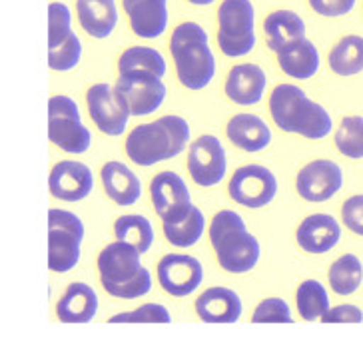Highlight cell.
<instances>
[{
    "label": "cell",
    "instance_id": "cell-1",
    "mask_svg": "<svg viewBox=\"0 0 363 363\" xmlns=\"http://www.w3.org/2000/svg\"><path fill=\"white\" fill-rule=\"evenodd\" d=\"M190 140V126L182 116H162L156 122L140 124L126 140V154L138 166H154L158 162L180 156Z\"/></svg>",
    "mask_w": 363,
    "mask_h": 363
},
{
    "label": "cell",
    "instance_id": "cell-2",
    "mask_svg": "<svg viewBox=\"0 0 363 363\" xmlns=\"http://www.w3.org/2000/svg\"><path fill=\"white\" fill-rule=\"evenodd\" d=\"M269 112L279 130L299 134L303 138L320 140L331 132V116L328 110L306 96L294 84H279L269 96Z\"/></svg>",
    "mask_w": 363,
    "mask_h": 363
},
{
    "label": "cell",
    "instance_id": "cell-3",
    "mask_svg": "<svg viewBox=\"0 0 363 363\" xmlns=\"http://www.w3.org/2000/svg\"><path fill=\"white\" fill-rule=\"evenodd\" d=\"M138 250L116 240L108 244L98 256L100 281L110 296L120 299H136L146 296L152 288V276L140 262Z\"/></svg>",
    "mask_w": 363,
    "mask_h": 363
},
{
    "label": "cell",
    "instance_id": "cell-4",
    "mask_svg": "<svg viewBox=\"0 0 363 363\" xmlns=\"http://www.w3.org/2000/svg\"><path fill=\"white\" fill-rule=\"evenodd\" d=\"M170 52L176 65L178 80L188 90H202L216 76V58L208 34L196 22H182L174 28L170 38Z\"/></svg>",
    "mask_w": 363,
    "mask_h": 363
},
{
    "label": "cell",
    "instance_id": "cell-5",
    "mask_svg": "<svg viewBox=\"0 0 363 363\" xmlns=\"http://www.w3.org/2000/svg\"><path fill=\"white\" fill-rule=\"evenodd\" d=\"M210 242L220 267L230 274H246L259 262V242L247 232L242 216L232 210H222L214 216Z\"/></svg>",
    "mask_w": 363,
    "mask_h": 363
},
{
    "label": "cell",
    "instance_id": "cell-6",
    "mask_svg": "<svg viewBox=\"0 0 363 363\" xmlns=\"http://www.w3.org/2000/svg\"><path fill=\"white\" fill-rule=\"evenodd\" d=\"M256 12L252 0H224L218 9V46L230 58H240L256 46Z\"/></svg>",
    "mask_w": 363,
    "mask_h": 363
},
{
    "label": "cell",
    "instance_id": "cell-7",
    "mask_svg": "<svg viewBox=\"0 0 363 363\" xmlns=\"http://www.w3.org/2000/svg\"><path fill=\"white\" fill-rule=\"evenodd\" d=\"M84 240L82 220L68 210L52 208L48 212V267L56 274L74 269Z\"/></svg>",
    "mask_w": 363,
    "mask_h": 363
},
{
    "label": "cell",
    "instance_id": "cell-8",
    "mask_svg": "<svg viewBox=\"0 0 363 363\" xmlns=\"http://www.w3.org/2000/svg\"><path fill=\"white\" fill-rule=\"evenodd\" d=\"M48 140L68 154H84L90 148V130L80 120V112L70 96L48 100Z\"/></svg>",
    "mask_w": 363,
    "mask_h": 363
},
{
    "label": "cell",
    "instance_id": "cell-9",
    "mask_svg": "<svg viewBox=\"0 0 363 363\" xmlns=\"http://www.w3.org/2000/svg\"><path fill=\"white\" fill-rule=\"evenodd\" d=\"M116 92L124 98L132 116H148L162 106L166 98V86L160 76L148 70H126L120 72Z\"/></svg>",
    "mask_w": 363,
    "mask_h": 363
},
{
    "label": "cell",
    "instance_id": "cell-10",
    "mask_svg": "<svg viewBox=\"0 0 363 363\" xmlns=\"http://www.w3.org/2000/svg\"><path fill=\"white\" fill-rule=\"evenodd\" d=\"M228 192L232 196L235 203H242L246 208H264L272 202L278 194V180L272 172L257 166V164H250V166H242L234 172Z\"/></svg>",
    "mask_w": 363,
    "mask_h": 363
},
{
    "label": "cell",
    "instance_id": "cell-11",
    "mask_svg": "<svg viewBox=\"0 0 363 363\" xmlns=\"http://www.w3.org/2000/svg\"><path fill=\"white\" fill-rule=\"evenodd\" d=\"M86 104L90 118L94 120L98 130L104 132L106 136H120L126 130L128 118L132 114L114 86L104 82L94 84L86 94Z\"/></svg>",
    "mask_w": 363,
    "mask_h": 363
},
{
    "label": "cell",
    "instance_id": "cell-12",
    "mask_svg": "<svg viewBox=\"0 0 363 363\" xmlns=\"http://www.w3.org/2000/svg\"><path fill=\"white\" fill-rule=\"evenodd\" d=\"M225 170H228V160L220 140L212 134L194 140L188 154V172L198 186L212 188L220 184L224 180Z\"/></svg>",
    "mask_w": 363,
    "mask_h": 363
},
{
    "label": "cell",
    "instance_id": "cell-13",
    "mask_svg": "<svg viewBox=\"0 0 363 363\" xmlns=\"http://www.w3.org/2000/svg\"><path fill=\"white\" fill-rule=\"evenodd\" d=\"M343 172L331 160H313L299 170L296 178L298 194L308 202H328L342 190Z\"/></svg>",
    "mask_w": 363,
    "mask_h": 363
},
{
    "label": "cell",
    "instance_id": "cell-14",
    "mask_svg": "<svg viewBox=\"0 0 363 363\" xmlns=\"http://www.w3.org/2000/svg\"><path fill=\"white\" fill-rule=\"evenodd\" d=\"M203 279V267L200 259L186 254H168L158 264V281L164 291L174 298L190 296L200 288Z\"/></svg>",
    "mask_w": 363,
    "mask_h": 363
},
{
    "label": "cell",
    "instance_id": "cell-15",
    "mask_svg": "<svg viewBox=\"0 0 363 363\" xmlns=\"http://www.w3.org/2000/svg\"><path fill=\"white\" fill-rule=\"evenodd\" d=\"M48 188L56 200L80 202L94 188V176L90 168L76 160L58 162L50 172Z\"/></svg>",
    "mask_w": 363,
    "mask_h": 363
},
{
    "label": "cell",
    "instance_id": "cell-16",
    "mask_svg": "<svg viewBox=\"0 0 363 363\" xmlns=\"http://www.w3.org/2000/svg\"><path fill=\"white\" fill-rule=\"evenodd\" d=\"M150 196H152V203L156 208V214L160 216L162 220L176 216L192 203L186 182L182 180L176 172L156 174L150 184Z\"/></svg>",
    "mask_w": 363,
    "mask_h": 363
},
{
    "label": "cell",
    "instance_id": "cell-17",
    "mask_svg": "<svg viewBox=\"0 0 363 363\" xmlns=\"http://www.w3.org/2000/svg\"><path fill=\"white\" fill-rule=\"evenodd\" d=\"M122 6L140 38H158L168 28V0H122Z\"/></svg>",
    "mask_w": 363,
    "mask_h": 363
},
{
    "label": "cell",
    "instance_id": "cell-18",
    "mask_svg": "<svg viewBox=\"0 0 363 363\" xmlns=\"http://www.w3.org/2000/svg\"><path fill=\"white\" fill-rule=\"evenodd\" d=\"M266 74L257 65L246 62L230 70L225 80V96L240 106H254L266 92Z\"/></svg>",
    "mask_w": 363,
    "mask_h": 363
},
{
    "label": "cell",
    "instance_id": "cell-19",
    "mask_svg": "<svg viewBox=\"0 0 363 363\" xmlns=\"http://www.w3.org/2000/svg\"><path fill=\"white\" fill-rule=\"evenodd\" d=\"M342 238V228L330 214H313L306 218L298 228L296 240L301 250L310 254H325L337 246Z\"/></svg>",
    "mask_w": 363,
    "mask_h": 363
},
{
    "label": "cell",
    "instance_id": "cell-20",
    "mask_svg": "<svg viewBox=\"0 0 363 363\" xmlns=\"http://www.w3.org/2000/svg\"><path fill=\"white\" fill-rule=\"evenodd\" d=\"M196 311L206 323H234L242 315V299L228 288H208L196 299Z\"/></svg>",
    "mask_w": 363,
    "mask_h": 363
},
{
    "label": "cell",
    "instance_id": "cell-21",
    "mask_svg": "<svg viewBox=\"0 0 363 363\" xmlns=\"http://www.w3.org/2000/svg\"><path fill=\"white\" fill-rule=\"evenodd\" d=\"M98 311V296L88 284H70L56 303V315L62 323H88Z\"/></svg>",
    "mask_w": 363,
    "mask_h": 363
},
{
    "label": "cell",
    "instance_id": "cell-22",
    "mask_svg": "<svg viewBox=\"0 0 363 363\" xmlns=\"http://www.w3.org/2000/svg\"><path fill=\"white\" fill-rule=\"evenodd\" d=\"M276 54H278L279 68L298 80H308L311 76H315L320 68V52L315 44L308 40L306 36L284 44Z\"/></svg>",
    "mask_w": 363,
    "mask_h": 363
},
{
    "label": "cell",
    "instance_id": "cell-23",
    "mask_svg": "<svg viewBox=\"0 0 363 363\" xmlns=\"http://www.w3.org/2000/svg\"><path fill=\"white\" fill-rule=\"evenodd\" d=\"M102 184L106 196L118 206H132L142 196V184L138 176L122 162H106L102 168Z\"/></svg>",
    "mask_w": 363,
    "mask_h": 363
},
{
    "label": "cell",
    "instance_id": "cell-24",
    "mask_svg": "<svg viewBox=\"0 0 363 363\" xmlns=\"http://www.w3.org/2000/svg\"><path fill=\"white\" fill-rule=\"evenodd\" d=\"M80 26L92 38H108L118 24L116 0H76Z\"/></svg>",
    "mask_w": 363,
    "mask_h": 363
},
{
    "label": "cell",
    "instance_id": "cell-25",
    "mask_svg": "<svg viewBox=\"0 0 363 363\" xmlns=\"http://www.w3.org/2000/svg\"><path fill=\"white\" fill-rule=\"evenodd\" d=\"M225 134L244 152H262L272 142V130L256 114H235L228 122Z\"/></svg>",
    "mask_w": 363,
    "mask_h": 363
},
{
    "label": "cell",
    "instance_id": "cell-26",
    "mask_svg": "<svg viewBox=\"0 0 363 363\" xmlns=\"http://www.w3.org/2000/svg\"><path fill=\"white\" fill-rule=\"evenodd\" d=\"M162 228H164L166 240L172 246L190 247L202 238L203 230H206V220H203L200 208L190 203L188 208H184L176 216L162 220Z\"/></svg>",
    "mask_w": 363,
    "mask_h": 363
},
{
    "label": "cell",
    "instance_id": "cell-27",
    "mask_svg": "<svg viewBox=\"0 0 363 363\" xmlns=\"http://www.w3.org/2000/svg\"><path fill=\"white\" fill-rule=\"evenodd\" d=\"M264 33L269 50L278 52L284 44L306 36V22L296 12L276 11L267 14V18L264 21Z\"/></svg>",
    "mask_w": 363,
    "mask_h": 363
},
{
    "label": "cell",
    "instance_id": "cell-28",
    "mask_svg": "<svg viewBox=\"0 0 363 363\" xmlns=\"http://www.w3.org/2000/svg\"><path fill=\"white\" fill-rule=\"evenodd\" d=\"M330 68L337 76L359 74L363 70V36H345L331 48Z\"/></svg>",
    "mask_w": 363,
    "mask_h": 363
},
{
    "label": "cell",
    "instance_id": "cell-29",
    "mask_svg": "<svg viewBox=\"0 0 363 363\" xmlns=\"http://www.w3.org/2000/svg\"><path fill=\"white\" fill-rule=\"evenodd\" d=\"M114 235L120 242L136 247L140 254H146L154 244V228L144 216H120L114 222Z\"/></svg>",
    "mask_w": 363,
    "mask_h": 363
},
{
    "label": "cell",
    "instance_id": "cell-30",
    "mask_svg": "<svg viewBox=\"0 0 363 363\" xmlns=\"http://www.w3.org/2000/svg\"><path fill=\"white\" fill-rule=\"evenodd\" d=\"M363 279V266L359 257L345 254L330 267V286L340 296H350L359 288Z\"/></svg>",
    "mask_w": 363,
    "mask_h": 363
},
{
    "label": "cell",
    "instance_id": "cell-31",
    "mask_svg": "<svg viewBox=\"0 0 363 363\" xmlns=\"http://www.w3.org/2000/svg\"><path fill=\"white\" fill-rule=\"evenodd\" d=\"M296 303H298L299 315L306 321L321 320V315L330 310L328 291L315 279H306L303 284H299L296 291Z\"/></svg>",
    "mask_w": 363,
    "mask_h": 363
},
{
    "label": "cell",
    "instance_id": "cell-32",
    "mask_svg": "<svg viewBox=\"0 0 363 363\" xmlns=\"http://www.w3.org/2000/svg\"><path fill=\"white\" fill-rule=\"evenodd\" d=\"M118 70L126 72V70H148L152 74L164 76L166 74V60L156 48L148 46H130L124 52L120 54L118 60Z\"/></svg>",
    "mask_w": 363,
    "mask_h": 363
},
{
    "label": "cell",
    "instance_id": "cell-33",
    "mask_svg": "<svg viewBox=\"0 0 363 363\" xmlns=\"http://www.w3.org/2000/svg\"><path fill=\"white\" fill-rule=\"evenodd\" d=\"M335 146L343 156L359 160L363 158V118H343L340 128L335 132Z\"/></svg>",
    "mask_w": 363,
    "mask_h": 363
},
{
    "label": "cell",
    "instance_id": "cell-34",
    "mask_svg": "<svg viewBox=\"0 0 363 363\" xmlns=\"http://www.w3.org/2000/svg\"><path fill=\"white\" fill-rule=\"evenodd\" d=\"M80 56H82V44L80 38L72 33L62 44L48 48V66L56 72H68L78 66Z\"/></svg>",
    "mask_w": 363,
    "mask_h": 363
},
{
    "label": "cell",
    "instance_id": "cell-35",
    "mask_svg": "<svg viewBox=\"0 0 363 363\" xmlns=\"http://www.w3.org/2000/svg\"><path fill=\"white\" fill-rule=\"evenodd\" d=\"M70 11L62 2H50L48 6V48L62 44L72 34Z\"/></svg>",
    "mask_w": 363,
    "mask_h": 363
},
{
    "label": "cell",
    "instance_id": "cell-36",
    "mask_svg": "<svg viewBox=\"0 0 363 363\" xmlns=\"http://www.w3.org/2000/svg\"><path fill=\"white\" fill-rule=\"evenodd\" d=\"M110 323H170L172 315L162 303H144L134 311H124L110 318Z\"/></svg>",
    "mask_w": 363,
    "mask_h": 363
},
{
    "label": "cell",
    "instance_id": "cell-37",
    "mask_svg": "<svg viewBox=\"0 0 363 363\" xmlns=\"http://www.w3.org/2000/svg\"><path fill=\"white\" fill-rule=\"evenodd\" d=\"M252 323H294V318L284 299L267 298L254 310Z\"/></svg>",
    "mask_w": 363,
    "mask_h": 363
},
{
    "label": "cell",
    "instance_id": "cell-38",
    "mask_svg": "<svg viewBox=\"0 0 363 363\" xmlns=\"http://www.w3.org/2000/svg\"><path fill=\"white\" fill-rule=\"evenodd\" d=\"M343 224L352 230L353 234L363 235V194L353 196L342 208Z\"/></svg>",
    "mask_w": 363,
    "mask_h": 363
},
{
    "label": "cell",
    "instance_id": "cell-39",
    "mask_svg": "<svg viewBox=\"0 0 363 363\" xmlns=\"http://www.w3.org/2000/svg\"><path fill=\"white\" fill-rule=\"evenodd\" d=\"M323 323H362L363 311L355 306H337V308H330L321 315Z\"/></svg>",
    "mask_w": 363,
    "mask_h": 363
},
{
    "label": "cell",
    "instance_id": "cell-40",
    "mask_svg": "<svg viewBox=\"0 0 363 363\" xmlns=\"http://www.w3.org/2000/svg\"><path fill=\"white\" fill-rule=\"evenodd\" d=\"M310 6L321 16H343L353 11L355 0H310Z\"/></svg>",
    "mask_w": 363,
    "mask_h": 363
},
{
    "label": "cell",
    "instance_id": "cell-41",
    "mask_svg": "<svg viewBox=\"0 0 363 363\" xmlns=\"http://www.w3.org/2000/svg\"><path fill=\"white\" fill-rule=\"evenodd\" d=\"M188 2L198 4V6H208V4H212V2H216V0H188Z\"/></svg>",
    "mask_w": 363,
    "mask_h": 363
}]
</instances>
